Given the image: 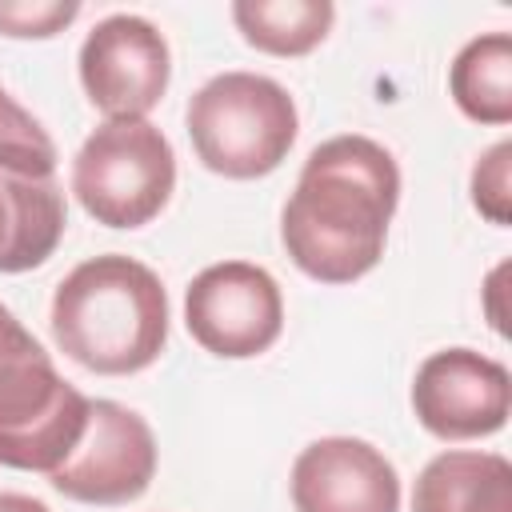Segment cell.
I'll use <instances>...</instances> for the list:
<instances>
[{"label": "cell", "mask_w": 512, "mask_h": 512, "mask_svg": "<svg viewBox=\"0 0 512 512\" xmlns=\"http://www.w3.org/2000/svg\"><path fill=\"white\" fill-rule=\"evenodd\" d=\"M512 408V376L476 348L432 352L412 380V412L440 440H476L504 428Z\"/></svg>", "instance_id": "obj_9"}, {"label": "cell", "mask_w": 512, "mask_h": 512, "mask_svg": "<svg viewBox=\"0 0 512 512\" xmlns=\"http://www.w3.org/2000/svg\"><path fill=\"white\" fill-rule=\"evenodd\" d=\"M68 224L64 192L52 180H20L0 172V272L40 268Z\"/></svg>", "instance_id": "obj_12"}, {"label": "cell", "mask_w": 512, "mask_h": 512, "mask_svg": "<svg viewBox=\"0 0 512 512\" xmlns=\"http://www.w3.org/2000/svg\"><path fill=\"white\" fill-rule=\"evenodd\" d=\"M0 512H48V504L24 492H0Z\"/></svg>", "instance_id": "obj_18"}, {"label": "cell", "mask_w": 512, "mask_h": 512, "mask_svg": "<svg viewBox=\"0 0 512 512\" xmlns=\"http://www.w3.org/2000/svg\"><path fill=\"white\" fill-rule=\"evenodd\" d=\"M232 20L260 52L304 56L328 36L336 8L328 0H240L232 4Z\"/></svg>", "instance_id": "obj_14"}, {"label": "cell", "mask_w": 512, "mask_h": 512, "mask_svg": "<svg viewBox=\"0 0 512 512\" xmlns=\"http://www.w3.org/2000/svg\"><path fill=\"white\" fill-rule=\"evenodd\" d=\"M168 76V44L144 16H104L80 44V84L108 120H144L160 104Z\"/></svg>", "instance_id": "obj_8"}, {"label": "cell", "mask_w": 512, "mask_h": 512, "mask_svg": "<svg viewBox=\"0 0 512 512\" xmlns=\"http://www.w3.org/2000/svg\"><path fill=\"white\" fill-rule=\"evenodd\" d=\"M88 428V396L0 304V464L56 472Z\"/></svg>", "instance_id": "obj_3"}, {"label": "cell", "mask_w": 512, "mask_h": 512, "mask_svg": "<svg viewBox=\"0 0 512 512\" xmlns=\"http://www.w3.org/2000/svg\"><path fill=\"white\" fill-rule=\"evenodd\" d=\"M396 204L392 152L368 136H332L308 152L280 212L284 252L320 284H352L380 264Z\"/></svg>", "instance_id": "obj_1"}, {"label": "cell", "mask_w": 512, "mask_h": 512, "mask_svg": "<svg viewBox=\"0 0 512 512\" xmlns=\"http://www.w3.org/2000/svg\"><path fill=\"white\" fill-rule=\"evenodd\" d=\"M156 476V440L140 412L116 400H88V428L68 460L48 472L52 488L80 504H128Z\"/></svg>", "instance_id": "obj_7"}, {"label": "cell", "mask_w": 512, "mask_h": 512, "mask_svg": "<svg viewBox=\"0 0 512 512\" xmlns=\"http://www.w3.org/2000/svg\"><path fill=\"white\" fill-rule=\"evenodd\" d=\"M508 168H512V140L492 144L476 160V168H472V204H476L480 216H488L500 228L512 220V180H508Z\"/></svg>", "instance_id": "obj_16"}, {"label": "cell", "mask_w": 512, "mask_h": 512, "mask_svg": "<svg viewBox=\"0 0 512 512\" xmlns=\"http://www.w3.org/2000/svg\"><path fill=\"white\" fill-rule=\"evenodd\" d=\"M0 172L20 180H52L56 144L32 112H24L0 84Z\"/></svg>", "instance_id": "obj_15"}, {"label": "cell", "mask_w": 512, "mask_h": 512, "mask_svg": "<svg viewBox=\"0 0 512 512\" xmlns=\"http://www.w3.org/2000/svg\"><path fill=\"white\" fill-rule=\"evenodd\" d=\"M296 128L288 88L260 72H220L188 100L192 148L208 172L228 180H256L280 168Z\"/></svg>", "instance_id": "obj_4"}, {"label": "cell", "mask_w": 512, "mask_h": 512, "mask_svg": "<svg viewBox=\"0 0 512 512\" xmlns=\"http://www.w3.org/2000/svg\"><path fill=\"white\" fill-rule=\"evenodd\" d=\"M412 512H512V464L500 452H440L416 476Z\"/></svg>", "instance_id": "obj_11"}, {"label": "cell", "mask_w": 512, "mask_h": 512, "mask_svg": "<svg viewBox=\"0 0 512 512\" xmlns=\"http://www.w3.org/2000/svg\"><path fill=\"white\" fill-rule=\"evenodd\" d=\"M52 340L88 372H140L168 344V292L132 256H92L56 284Z\"/></svg>", "instance_id": "obj_2"}, {"label": "cell", "mask_w": 512, "mask_h": 512, "mask_svg": "<svg viewBox=\"0 0 512 512\" xmlns=\"http://www.w3.org/2000/svg\"><path fill=\"white\" fill-rule=\"evenodd\" d=\"M184 324L192 340L224 360H248L276 344L284 328V296L272 272L248 260L208 264L184 292Z\"/></svg>", "instance_id": "obj_6"}, {"label": "cell", "mask_w": 512, "mask_h": 512, "mask_svg": "<svg viewBox=\"0 0 512 512\" xmlns=\"http://www.w3.org/2000/svg\"><path fill=\"white\" fill-rule=\"evenodd\" d=\"M292 504L296 512H396L400 476L368 440L324 436L292 464Z\"/></svg>", "instance_id": "obj_10"}, {"label": "cell", "mask_w": 512, "mask_h": 512, "mask_svg": "<svg viewBox=\"0 0 512 512\" xmlns=\"http://www.w3.org/2000/svg\"><path fill=\"white\" fill-rule=\"evenodd\" d=\"M80 16L76 0H0V32L20 36V40H44L68 28Z\"/></svg>", "instance_id": "obj_17"}, {"label": "cell", "mask_w": 512, "mask_h": 512, "mask_svg": "<svg viewBox=\"0 0 512 512\" xmlns=\"http://www.w3.org/2000/svg\"><path fill=\"white\" fill-rule=\"evenodd\" d=\"M176 188V152L148 120H104L72 160L80 208L108 228H140Z\"/></svg>", "instance_id": "obj_5"}, {"label": "cell", "mask_w": 512, "mask_h": 512, "mask_svg": "<svg viewBox=\"0 0 512 512\" xmlns=\"http://www.w3.org/2000/svg\"><path fill=\"white\" fill-rule=\"evenodd\" d=\"M448 92L468 120L508 124L512 120V36L488 32L468 40L448 68Z\"/></svg>", "instance_id": "obj_13"}]
</instances>
